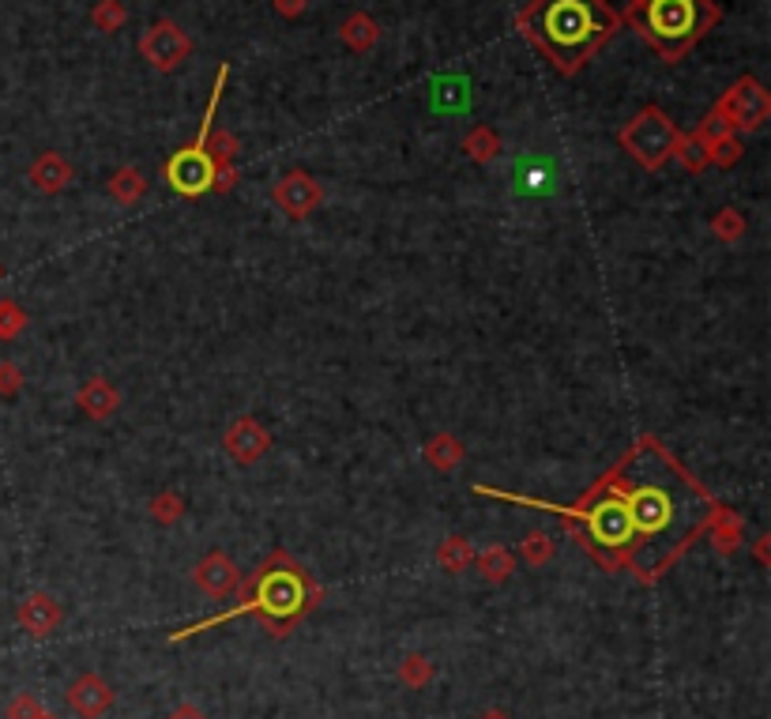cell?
<instances>
[{
	"label": "cell",
	"mask_w": 771,
	"mask_h": 719,
	"mask_svg": "<svg viewBox=\"0 0 771 719\" xmlns=\"http://www.w3.org/2000/svg\"><path fill=\"white\" fill-rule=\"evenodd\" d=\"M617 27L621 15L606 0H531L520 12L523 38L535 42L565 75L580 72Z\"/></svg>",
	"instance_id": "1"
},
{
	"label": "cell",
	"mask_w": 771,
	"mask_h": 719,
	"mask_svg": "<svg viewBox=\"0 0 771 719\" xmlns=\"http://www.w3.org/2000/svg\"><path fill=\"white\" fill-rule=\"evenodd\" d=\"M237 591H241V603H237L234 611L207 617V622L192 625V629H185V633H174V640H185L200 629H211V625H223L226 617H237V614L260 617L271 637H286V633H290L294 625H298L301 617L324 599V591L317 588V580H312L290 554H283V550H275V554L252 573V580L241 584Z\"/></svg>",
	"instance_id": "2"
},
{
	"label": "cell",
	"mask_w": 771,
	"mask_h": 719,
	"mask_svg": "<svg viewBox=\"0 0 771 719\" xmlns=\"http://www.w3.org/2000/svg\"><path fill=\"white\" fill-rule=\"evenodd\" d=\"M719 8L711 0H632L629 20L637 23L640 38L655 46L663 61H677L719 23Z\"/></svg>",
	"instance_id": "3"
},
{
	"label": "cell",
	"mask_w": 771,
	"mask_h": 719,
	"mask_svg": "<svg viewBox=\"0 0 771 719\" xmlns=\"http://www.w3.org/2000/svg\"><path fill=\"white\" fill-rule=\"evenodd\" d=\"M609 479H614L617 494H621L625 509H629L632 531H637V546H632V557H629V569H632V562L651 546V539L671 535V528H674V520L681 509H677V497L671 486H663V482H629L621 463L609 471Z\"/></svg>",
	"instance_id": "4"
},
{
	"label": "cell",
	"mask_w": 771,
	"mask_h": 719,
	"mask_svg": "<svg viewBox=\"0 0 771 719\" xmlns=\"http://www.w3.org/2000/svg\"><path fill=\"white\" fill-rule=\"evenodd\" d=\"M677 140H681L677 125L655 106L640 109V114L617 132V143L637 158L643 170H659L663 163H671L674 151H677Z\"/></svg>",
	"instance_id": "5"
},
{
	"label": "cell",
	"mask_w": 771,
	"mask_h": 719,
	"mask_svg": "<svg viewBox=\"0 0 771 719\" xmlns=\"http://www.w3.org/2000/svg\"><path fill=\"white\" fill-rule=\"evenodd\" d=\"M715 114L731 125V132H757L771 117V98L752 75H745V80H738L719 98Z\"/></svg>",
	"instance_id": "6"
},
{
	"label": "cell",
	"mask_w": 771,
	"mask_h": 719,
	"mask_svg": "<svg viewBox=\"0 0 771 719\" xmlns=\"http://www.w3.org/2000/svg\"><path fill=\"white\" fill-rule=\"evenodd\" d=\"M163 177L169 189L192 200V197L211 192V185H215V163H211V155L203 151V143H189V148H181L163 166Z\"/></svg>",
	"instance_id": "7"
},
{
	"label": "cell",
	"mask_w": 771,
	"mask_h": 719,
	"mask_svg": "<svg viewBox=\"0 0 771 719\" xmlns=\"http://www.w3.org/2000/svg\"><path fill=\"white\" fill-rule=\"evenodd\" d=\"M271 200H275V208L283 211L286 219H309L312 211L324 204V189H320V181L312 174L290 170V174H283L275 181Z\"/></svg>",
	"instance_id": "8"
},
{
	"label": "cell",
	"mask_w": 771,
	"mask_h": 719,
	"mask_svg": "<svg viewBox=\"0 0 771 719\" xmlns=\"http://www.w3.org/2000/svg\"><path fill=\"white\" fill-rule=\"evenodd\" d=\"M223 452L230 456L234 463H241V468H249V463H257L260 456L271 452V434L264 422H257L252 414H241V419H234V426L223 434Z\"/></svg>",
	"instance_id": "9"
},
{
	"label": "cell",
	"mask_w": 771,
	"mask_h": 719,
	"mask_svg": "<svg viewBox=\"0 0 771 719\" xmlns=\"http://www.w3.org/2000/svg\"><path fill=\"white\" fill-rule=\"evenodd\" d=\"M140 49L155 69L169 72L189 57V38H185V31L174 27V23H158V27L147 31V38L140 42Z\"/></svg>",
	"instance_id": "10"
},
{
	"label": "cell",
	"mask_w": 771,
	"mask_h": 719,
	"mask_svg": "<svg viewBox=\"0 0 771 719\" xmlns=\"http://www.w3.org/2000/svg\"><path fill=\"white\" fill-rule=\"evenodd\" d=\"M192 584H197L203 596L226 599V596H234V591L241 588V573H237V565L223 554V550H211L197 569H192Z\"/></svg>",
	"instance_id": "11"
},
{
	"label": "cell",
	"mask_w": 771,
	"mask_h": 719,
	"mask_svg": "<svg viewBox=\"0 0 771 719\" xmlns=\"http://www.w3.org/2000/svg\"><path fill=\"white\" fill-rule=\"evenodd\" d=\"M15 622H20V629H27L31 637L41 640V637H49V633L61 629L64 611L49 591H31V596L20 603V611H15Z\"/></svg>",
	"instance_id": "12"
},
{
	"label": "cell",
	"mask_w": 771,
	"mask_h": 719,
	"mask_svg": "<svg viewBox=\"0 0 771 719\" xmlns=\"http://www.w3.org/2000/svg\"><path fill=\"white\" fill-rule=\"evenodd\" d=\"M68 708L83 719H98L114 708V689L98 679V674H80L72 685H68Z\"/></svg>",
	"instance_id": "13"
},
{
	"label": "cell",
	"mask_w": 771,
	"mask_h": 719,
	"mask_svg": "<svg viewBox=\"0 0 771 719\" xmlns=\"http://www.w3.org/2000/svg\"><path fill=\"white\" fill-rule=\"evenodd\" d=\"M31 185L38 192H46V197H57V192L64 189L68 181H72V166L64 163V155H57V151H46V155H38L31 163Z\"/></svg>",
	"instance_id": "14"
},
{
	"label": "cell",
	"mask_w": 771,
	"mask_h": 719,
	"mask_svg": "<svg viewBox=\"0 0 771 719\" xmlns=\"http://www.w3.org/2000/svg\"><path fill=\"white\" fill-rule=\"evenodd\" d=\"M75 403H80V411H87L91 419H109V414H117V408H121V392H117L106 377H91L87 385L75 392Z\"/></svg>",
	"instance_id": "15"
},
{
	"label": "cell",
	"mask_w": 771,
	"mask_h": 719,
	"mask_svg": "<svg viewBox=\"0 0 771 719\" xmlns=\"http://www.w3.org/2000/svg\"><path fill=\"white\" fill-rule=\"evenodd\" d=\"M708 531H711V543H715L719 554H734V550L742 546L745 523H742L738 512L715 505V512H711V520H708Z\"/></svg>",
	"instance_id": "16"
},
{
	"label": "cell",
	"mask_w": 771,
	"mask_h": 719,
	"mask_svg": "<svg viewBox=\"0 0 771 719\" xmlns=\"http://www.w3.org/2000/svg\"><path fill=\"white\" fill-rule=\"evenodd\" d=\"M422 452H426L429 468L444 471V475H448V471H455L463 463V452H467V448H463V441L455 434H437V437H429Z\"/></svg>",
	"instance_id": "17"
},
{
	"label": "cell",
	"mask_w": 771,
	"mask_h": 719,
	"mask_svg": "<svg viewBox=\"0 0 771 719\" xmlns=\"http://www.w3.org/2000/svg\"><path fill=\"white\" fill-rule=\"evenodd\" d=\"M474 565H478V573L489 584H505L515 573V554L497 543V546H486L482 554H474Z\"/></svg>",
	"instance_id": "18"
},
{
	"label": "cell",
	"mask_w": 771,
	"mask_h": 719,
	"mask_svg": "<svg viewBox=\"0 0 771 719\" xmlns=\"http://www.w3.org/2000/svg\"><path fill=\"white\" fill-rule=\"evenodd\" d=\"M437 562H440V569L444 573L460 577V573H467L474 565V546L463 535H448L444 543L437 546Z\"/></svg>",
	"instance_id": "19"
},
{
	"label": "cell",
	"mask_w": 771,
	"mask_h": 719,
	"mask_svg": "<svg viewBox=\"0 0 771 719\" xmlns=\"http://www.w3.org/2000/svg\"><path fill=\"white\" fill-rule=\"evenodd\" d=\"M106 192L117 200V204H135V200L147 192V181H143V174L135 170V166H121V170L106 181Z\"/></svg>",
	"instance_id": "20"
},
{
	"label": "cell",
	"mask_w": 771,
	"mask_h": 719,
	"mask_svg": "<svg viewBox=\"0 0 771 719\" xmlns=\"http://www.w3.org/2000/svg\"><path fill=\"white\" fill-rule=\"evenodd\" d=\"M400 682L406 689H426V685L434 682V663H429L426 656H418V651H411L400 663Z\"/></svg>",
	"instance_id": "21"
},
{
	"label": "cell",
	"mask_w": 771,
	"mask_h": 719,
	"mask_svg": "<svg viewBox=\"0 0 771 719\" xmlns=\"http://www.w3.org/2000/svg\"><path fill=\"white\" fill-rule=\"evenodd\" d=\"M377 35L380 31H377V23H372L369 15H351V20L343 23V42L351 49H358V54L361 49H369L372 42H377Z\"/></svg>",
	"instance_id": "22"
},
{
	"label": "cell",
	"mask_w": 771,
	"mask_h": 719,
	"mask_svg": "<svg viewBox=\"0 0 771 719\" xmlns=\"http://www.w3.org/2000/svg\"><path fill=\"white\" fill-rule=\"evenodd\" d=\"M147 512L155 523H166L169 528V523H177L185 516V502H181V494H174V490H163L158 497H151Z\"/></svg>",
	"instance_id": "23"
},
{
	"label": "cell",
	"mask_w": 771,
	"mask_h": 719,
	"mask_svg": "<svg viewBox=\"0 0 771 719\" xmlns=\"http://www.w3.org/2000/svg\"><path fill=\"white\" fill-rule=\"evenodd\" d=\"M674 158H681V166H685V170H692V174H700L704 166H711L708 143H700L697 137H681V140H677Z\"/></svg>",
	"instance_id": "24"
},
{
	"label": "cell",
	"mask_w": 771,
	"mask_h": 719,
	"mask_svg": "<svg viewBox=\"0 0 771 719\" xmlns=\"http://www.w3.org/2000/svg\"><path fill=\"white\" fill-rule=\"evenodd\" d=\"M520 557L531 565V569H538V565H546L549 557H554V543H549L546 531H531V535H523V543H520Z\"/></svg>",
	"instance_id": "25"
},
{
	"label": "cell",
	"mask_w": 771,
	"mask_h": 719,
	"mask_svg": "<svg viewBox=\"0 0 771 719\" xmlns=\"http://www.w3.org/2000/svg\"><path fill=\"white\" fill-rule=\"evenodd\" d=\"M27 328V313H23L20 302H12V298H0V340L4 343H12L15 335Z\"/></svg>",
	"instance_id": "26"
},
{
	"label": "cell",
	"mask_w": 771,
	"mask_h": 719,
	"mask_svg": "<svg viewBox=\"0 0 771 719\" xmlns=\"http://www.w3.org/2000/svg\"><path fill=\"white\" fill-rule=\"evenodd\" d=\"M711 234H715L719 241H738L745 234V215L738 208H723L711 219Z\"/></svg>",
	"instance_id": "27"
},
{
	"label": "cell",
	"mask_w": 771,
	"mask_h": 719,
	"mask_svg": "<svg viewBox=\"0 0 771 719\" xmlns=\"http://www.w3.org/2000/svg\"><path fill=\"white\" fill-rule=\"evenodd\" d=\"M463 151L474 158V163H489V158L501 151V140L494 137L489 129H474L467 140H463Z\"/></svg>",
	"instance_id": "28"
},
{
	"label": "cell",
	"mask_w": 771,
	"mask_h": 719,
	"mask_svg": "<svg viewBox=\"0 0 771 719\" xmlns=\"http://www.w3.org/2000/svg\"><path fill=\"white\" fill-rule=\"evenodd\" d=\"M41 712H46V708H41V700L34 697V693H15L4 716L8 719H41Z\"/></svg>",
	"instance_id": "29"
},
{
	"label": "cell",
	"mask_w": 771,
	"mask_h": 719,
	"mask_svg": "<svg viewBox=\"0 0 771 719\" xmlns=\"http://www.w3.org/2000/svg\"><path fill=\"white\" fill-rule=\"evenodd\" d=\"M738 158H742V140L734 137V132L731 137H723L719 143H711V163L715 166H734Z\"/></svg>",
	"instance_id": "30"
},
{
	"label": "cell",
	"mask_w": 771,
	"mask_h": 719,
	"mask_svg": "<svg viewBox=\"0 0 771 719\" xmlns=\"http://www.w3.org/2000/svg\"><path fill=\"white\" fill-rule=\"evenodd\" d=\"M95 23H98L102 31H117L124 23V8L117 4V0H106V4H98Z\"/></svg>",
	"instance_id": "31"
},
{
	"label": "cell",
	"mask_w": 771,
	"mask_h": 719,
	"mask_svg": "<svg viewBox=\"0 0 771 719\" xmlns=\"http://www.w3.org/2000/svg\"><path fill=\"white\" fill-rule=\"evenodd\" d=\"M23 388V369L15 362H0V396H15Z\"/></svg>",
	"instance_id": "32"
},
{
	"label": "cell",
	"mask_w": 771,
	"mask_h": 719,
	"mask_svg": "<svg viewBox=\"0 0 771 719\" xmlns=\"http://www.w3.org/2000/svg\"><path fill=\"white\" fill-rule=\"evenodd\" d=\"M166 719H207V716H203V708H197V705H189V700H185V705H177Z\"/></svg>",
	"instance_id": "33"
},
{
	"label": "cell",
	"mask_w": 771,
	"mask_h": 719,
	"mask_svg": "<svg viewBox=\"0 0 771 719\" xmlns=\"http://www.w3.org/2000/svg\"><path fill=\"white\" fill-rule=\"evenodd\" d=\"M305 8V0H278V12L283 15H298Z\"/></svg>",
	"instance_id": "34"
},
{
	"label": "cell",
	"mask_w": 771,
	"mask_h": 719,
	"mask_svg": "<svg viewBox=\"0 0 771 719\" xmlns=\"http://www.w3.org/2000/svg\"><path fill=\"white\" fill-rule=\"evenodd\" d=\"M768 543H771V539L764 535V539H760V543H757V562L760 565H768Z\"/></svg>",
	"instance_id": "35"
},
{
	"label": "cell",
	"mask_w": 771,
	"mask_h": 719,
	"mask_svg": "<svg viewBox=\"0 0 771 719\" xmlns=\"http://www.w3.org/2000/svg\"><path fill=\"white\" fill-rule=\"evenodd\" d=\"M482 719H512V716H508V712H486Z\"/></svg>",
	"instance_id": "36"
},
{
	"label": "cell",
	"mask_w": 771,
	"mask_h": 719,
	"mask_svg": "<svg viewBox=\"0 0 771 719\" xmlns=\"http://www.w3.org/2000/svg\"><path fill=\"white\" fill-rule=\"evenodd\" d=\"M41 719H57V716L54 712H41Z\"/></svg>",
	"instance_id": "37"
},
{
	"label": "cell",
	"mask_w": 771,
	"mask_h": 719,
	"mask_svg": "<svg viewBox=\"0 0 771 719\" xmlns=\"http://www.w3.org/2000/svg\"><path fill=\"white\" fill-rule=\"evenodd\" d=\"M0 279H4V264H0Z\"/></svg>",
	"instance_id": "38"
},
{
	"label": "cell",
	"mask_w": 771,
	"mask_h": 719,
	"mask_svg": "<svg viewBox=\"0 0 771 719\" xmlns=\"http://www.w3.org/2000/svg\"><path fill=\"white\" fill-rule=\"evenodd\" d=\"M637 4H643V0H637Z\"/></svg>",
	"instance_id": "39"
}]
</instances>
